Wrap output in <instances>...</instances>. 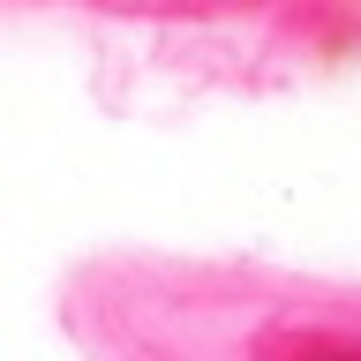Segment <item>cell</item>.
I'll return each mask as SVG.
<instances>
[]
</instances>
